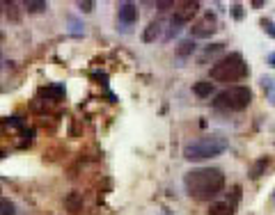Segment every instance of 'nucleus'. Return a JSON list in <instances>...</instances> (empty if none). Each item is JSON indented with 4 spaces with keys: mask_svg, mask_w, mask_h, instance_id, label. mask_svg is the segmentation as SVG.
Here are the masks:
<instances>
[{
    "mask_svg": "<svg viewBox=\"0 0 275 215\" xmlns=\"http://www.w3.org/2000/svg\"><path fill=\"white\" fill-rule=\"evenodd\" d=\"M183 188L197 201H209L218 197L225 188V174L218 167H197L186 172L183 176Z\"/></svg>",
    "mask_w": 275,
    "mask_h": 215,
    "instance_id": "nucleus-1",
    "label": "nucleus"
},
{
    "mask_svg": "<svg viewBox=\"0 0 275 215\" xmlns=\"http://www.w3.org/2000/svg\"><path fill=\"white\" fill-rule=\"evenodd\" d=\"M227 146L229 144L223 135H204V137H200V140H195V142L183 146V158L200 163V160L215 158V156L225 153Z\"/></svg>",
    "mask_w": 275,
    "mask_h": 215,
    "instance_id": "nucleus-2",
    "label": "nucleus"
},
{
    "mask_svg": "<svg viewBox=\"0 0 275 215\" xmlns=\"http://www.w3.org/2000/svg\"><path fill=\"white\" fill-rule=\"evenodd\" d=\"M211 80L218 82H236L241 78L248 76V64L243 62V57L238 53H229L225 57H220L218 62L211 67Z\"/></svg>",
    "mask_w": 275,
    "mask_h": 215,
    "instance_id": "nucleus-3",
    "label": "nucleus"
},
{
    "mask_svg": "<svg viewBox=\"0 0 275 215\" xmlns=\"http://www.w3.org/2000/svg\"><path fill=\"white\" fill-rule=\"evenodd\" d=\"M250 101H252L250 87L236 85V87H227V89L220 91L215 96L213 105L218 110H227V112H241V110H245L250 105Z\"/></svg>",
    "mask_w": 275,
    "mask_h": 215,
    "instance_id": "nucleus-4",
    "label": "nucleus"
},
{
    "mask_svg": "<svg viewBox=\"0 0 275 215\" xmlns=\"http://www.w3.org/2000/svg\"><path fill=\"white\" fill-rule=\"evenodd\" d=\"M117 18L119 23H124L126 27L138 23V7L133 3H119L117 5Z\"/></svg>",
    "mask_w": 275,
    "mask_h": 215,
    "instance_id": "nucleus-5",
    "label": "nucleus"
},
{
    "mask_svg": "<svg viewBox=\"0 0 275 215\" xmlns=\"http://www.w3.org/2000/svg\"><path fill=\"white\" fill-rule=\"evenodd\" d=\"M213 30H215V18L211 16V14H206L204 21L195 23V25L190 27L193 37H209V35H213Z\"/></svg>",
    "mask_w": 275,
    "mask_h": 215,
    "instance_id": "nucleus-6",
    "label": "nucleus"
},
{
    "mask_svg": "<svg viewBox=\"0 0 275 215\" xmlns=\"http://www.w3.org/2000/svg\"><path fill=\"white\" fill-rule=\"evenodd\" d=\"M234 213H236V204L234 201H215L209 208V215H234Z\"/></svg>",
    "mask_w": 275,
    "mask_h": 215,
    "instance_id": "nucleus-7",
    "label": "nucleus"
},
{
    "mask_svg": "<svg viewBox=\"0 0 275 215\" xmlns=\"http://www.w3.org/2000/svg\"><path fill=\"white\" fill-rule=\"evenodd\" d=\"M160 32H163V21H151L149 25H147V30L142 32V41H156L160 37Z\"/></svg>",
    "mask_w": 275,
    "mask_h": 215,
    "instance_id": "nucleus-8",
    "label": "nucleus"
},
{
    "mask_svg": "<svg viewBox=\"0 0 275 215\" xmlns=\"http://www.w3.org/2000/svg\"><path fill=\"white\" fill-rule=\"evenodd\" d=\"M64 206H67L69 213H78V210H82V195L80 192H69V195L64 197Z\"/></svg>",
    "mask_w": 275,
    "mask_h": 215,
    "instance_id": "nucleus-9",
    "label": "nucleus"
},
{
    "mask_svg": "<svg viewBox=\"0 0 275 215\" xmlns=\"http://www.w3.org/2000/svg\"><path fill=\"white\" fill-rule=\"evenodd\" d=\"M193 91H195L197 96H202V99H206V96H211V91H213V82L211 80H200L193 85Z\"/></svg>",
    "mask_w": 275,
    "mask_h": 215,
    "instance_id": "nucleus-10",
    "label": "nucleus"
},
{
    "mask_svg": "<svg viewBox=\"0 0 275 215\" xmlns=\"http://www.w3.org/2000/svg\"><path fill=\"white\" fill-rule=\"evenodd\" d=\"M23 7H25V12H30V14H39V12H44L48 5H46L44 0H25Z\"/></svg>",
    "mask_w": 275,
    "mask_h": 215,
    "instance_id": "nucleus-11",
    "label": "nucleus"
},
{
    "mask_svg": "<svg viewBox=\"0 0 275 215\" xmlns=\"http://www.w3.org/2000/svg\"><path fill=\"white\" fill-rule=\"evenodd\" d=\"M14 213H16L14 201L7 199V197H0V215H14Z\"/></svg>",
    "mask_w": 275,
    "mask_h": 215,
    "instance_id": "nucleus-12",
    "label": "nucleus"
},
{
    "mask_svg": "<svg viewBox=\"0 0 275 215\" xmlns=\"http://www.w3.org/2000/svg\"><path fill=\"white\" fill-rule=\"evenodd\" d=\"M41 94L44 96H50V99H62V94H64V87L62 85H53V87H48V89H41Z\"/></svg>",
    "mask_w": 275,
    "mask_h": 215,
    "instance_id": "nucleus-13",
    "label": "nucleus"
},
{
    "mask_svg": "<svg viewBox=\"0 0 275 215\" xmlns=\"http://www.w3.org/2000/svg\"><path fill=\"white\" fill-rule=\"evenodd\" d=\"M266 165H268V158H259V160H257V165H255V167H252L250 176H252V178H259V176H261V172H264V167H266Z\"/></svg>",
    "mask_w": 275,
    "mask_h": 215,
    "instance_id": "nucleus-14",
    "label": "nucleus"
},
{
    "mask_svg": "<svg viewBox=\"0 0 275 215\" xmlns=\"http://www.w3.org/2000/svg\"><path fill=\"white\" fill-rule=\"evenodd\" d=\"M261 25H264V30L268 32L270 37H275V23H273V21H268V18H264V21H261Z\"/></svg>",
    "mask_w": 275,
    "mask_h": 215,
    "instance_id": "nucleus-15",
    "label": "nucleus"
},
{
    "mask_svg": "<svg viewBox=\"0 0 275 215\" xmlns=\"http://www.w3.org/2000/svg\"><path fill=\"white\" fill-rule=\"evenodd\" d=\"M193 48H195V44H193V41H183L181 48H179V53H181V55H188Z\"/></svg>",
    "mask_w": 275,
    "mask_h": 215,
    "instance_id": "nucleus-16",
    "label": "nucleus"
},
{
    "mask_svg": "<svg viewBox=\"0 0 275 215\" xmlns=\"http://www.w3.org/2000/svg\"><path fill=\"white\" fill-rule=\"evenodd\" d=\"M78 7H80L82 12H92V7H94V3H90V0H85V3H78Z\"/></svg>",
    "mask_w": 275,
    "mask_h": 215,
    "instance_id": "nucleus-17",
    "label": "nucleus"
},
{
    "mask_svg": "<svg viewBox=\"0 0 275 215\" xmlns=\"http://www.w3.org/2000/svg\"><path fill=\"white\" fill-rule=\"evenodd\" d=\"M234 16L241 18V5H234Z\"/></svg>",
    "mask_w": 275,
    "mask_h": 215,
    "instance_id": "nucleus-18",
    "label": "nucleus"
},
{
    "mask_svg": "<svg viewBox=\"0 0 275 215\" xmlns=\"http://www.w3.org/2000/svg\"><path fill=\"white\" fill-rule=\"evenodd\" d=\"M268 64H270V67H275V53L268 55Z\"/></svg>",
    "mask_w": 275,
    "mask_h": 215,
    "instance_id": "nucleus-19",
    "label": "nucleus"
}]
</instances>
